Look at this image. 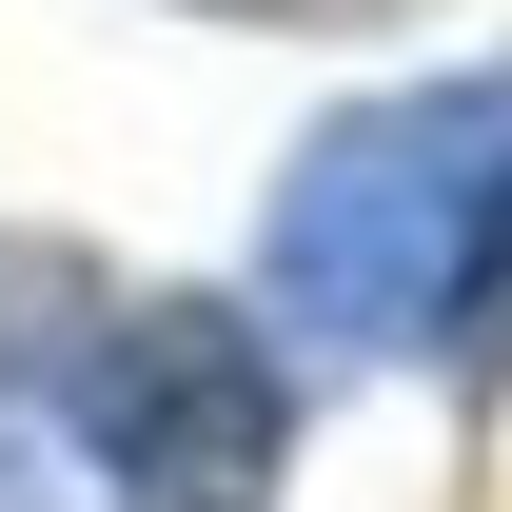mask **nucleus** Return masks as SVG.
<instances>
[{"label": "nucleus", "instance_id": "nucleus-1", "mask_svg": "<svg viewBox=\"0 0 512 512\" xmlns=\"http://www.w3.org/2000/svg\"><path fill=\"white\" fill-rule=\"evenodd\" d=\"M256 276L316 355H473L512 316V60L296 138V178L256 217Z\"/></svg>", "mask_w": 512, "mask_h": 512}, {"label": "nucleus", "instance_id": "nucleus-2", "mask_svg": "<svg viewBox=\"0 0 512 512\" xmlns=\"http://www.w3.org/2000/svg\"><path fill=\"white\" fill-rule=\"evenodd\" d=\"M79 453L119 473V512H276L296 473V375H276V335L217 316V296H138V316L79 335L60 375Z\"/></svg>", "mask_w": 512, "mask_h": 512}, {"label": "nucleus", "instance_id": "nucleus-3", "mask_svg": "<svg viewBox=\"0 0 512 512\" xmlns=\"http://www.w3.org/2000/svg\"><path fill=\"white\" fill-rule=\"evenodd\" d=\"M197 20H276V40H335V20H394V0H197Z\"/></svg>", "mask_w": 512, "mask_h": 512}, {"label": "nucleus", "instance_id": "nucleus-4", "mask_svg": "<svg viewBox=\"0 0 512 512\" xmlns=\"http://www.w3.org/2000/svg\"><path fill=\"white\" fill-rule=\"evenodd\" d=\"M0 512H20V493H0Z\"/></svg>", "mask_w": 512, "mask_h": 512}]
</instances>
